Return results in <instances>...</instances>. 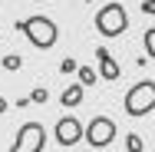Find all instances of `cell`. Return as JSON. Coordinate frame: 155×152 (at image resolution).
<instances>
[{"mask_svg": "<svg viewBox=\"0 0 155 152\" xmlns=\"http://www.w3.org/2000/svg\"><path fill=\"white\" fill-rule=\"evenodd\" d=\"M43 146H46V129L40 122H23L10 152H43Z\"/></svg>", "mask_w": 155, "mask_h": 152, "instance_id": "4", "label": "cell"}, {"mask_svg": "<svg viewBox=\"0 0 155 152\" xmlns=\"http://www.w3.org/2000/svg\"><path fill=\"white\" fill-rule=\"evenodd\" d=\"M3 113H7V99L0 96V116H3Z\"/></svg>", "mask_w": 155, "mask_h": 152, "instance_id": "16", "label": "cell"}, {"mask_svg": "<svg viewBox=\"0 0 155 152\" xmlns=\"http://www.w3.org/2000/svg\"><path fill=\"white\" fill-rule=\"evenodd\" d=\"M129 27V13H125L122 3H106L99 13H96V30L102 36H119Z\"/></svg>", "mask_w": 155, "mask_h": 152, "instance_id": "3", "label": "cell"}, {"mask_svg": "<svg viewBox=\"0 0 155 152\" xmlns=\"http://www.w3.org/2000/svg\"><path fill=\"white\" fill-rule=\"evenodd\" d=\"M46 96H50V93L43 90V86H36V90L30 93V103H36V106H43V103H46Z\"/></svg>", "mask_w": 155, "mask_h": 152, "instance_id": "12", "label": "cell"}, {"mask_svg": "<svg viewBox=\"0 0 155 152\" xmlns=\"http://www.w3.org/2000/svg\"><path fill=\"white\" fill-rule=\"evenodd\" d=\"M76 76H79V83H83V86H93L96 79H99L93 66H79V69H76Z\"/></svg>", "mask_w": 155, "mask_h": 152, "instance_id": "9", "label": "cell"}, {"mask_svg": "<svg viewBox=\"0 0 155 152\" xmlns=\"http://www.w3.org/2000/svg\"><path fill=\"white\" fill-rule=\"evenodd\" d=\"M112 139H116V122L109 116H93L89 126H86V142L93 149H106Z\"/></svg>", "mask_w": 155, "mask_h": 152, "instance_id": "5", "label": "cell"}, {"mask_svg": "<svg viewBox=\"0 0 155 152\" xmlns=\"http://www.w3.org/2000/svg\"><path fill=\"white\" fill-rule=\"evenodd\" d=\"M122 106H125V113L135 116V119L145 116V113H152V109H155V83H152V79L135 83L132 90L125 93V103H122Z\"/></svg>", "mask_w": 155, "mask_h": 152, "instance_id": "2", "label": "cell"}, {"mask_svg": "<svg viewBox=\"0 0 155 152\" xmlns=\"http://www.w3.org/2000/svg\"><path fill=\"white\" fill-rule=\"evenodd\" d=\"M145 53L155 60V27H152V30H145Z\"/></svg>", "mask_w": 155, "mask_h": 152, "instance_id": "10", "label": "cell"}, {"mask_svg": "<svg viewBox=\"0 0 155 152\" xmlns=\"http://www.w3.org/2000/svg\"><path fill=\"white\" fill-rule=\"evenodd\" d=\"M125 149H129V152H142V136H135V132H132V136L125 139Z\"/></svg>", "mask_w": 155, "mask_h": 152, "instance_id": "11", "label": "cell"}, {"mask_svg": "<svg viewBox=\"0 0 155 152\" xmlns=\"http://www.w3.org/2000/svg\"><path fill=\"white\" fill-rule=\"evenodd\" d=\"M96 60H99V73H102V79H119V63L112 60V53H109L106 46L96 50Z\"/></svg>", "mask_w": 155, "mask_h": 152, "instance_id": "7", "label": "cell"}, {"mask_svg": "<svg viewBox=\"0 0 155 152\" xmlns=\"http://www.w3.org/2000/svg\"><path fill=\"white\" fill-rule=\"evenodd\" d=\"M142 13H149V17H155V0H142Z\"/></svg>", "mask_w": 155, "mask_h": 152, "instance_id": "15", "label": "cell"}, {"mask_svg": "<svg viewBox=\"0 0 155 152\" xmlns=\"http://www.w3.org/2000/svg\"><path fill=\"white\" fill-rule=\"evenodd\" d=\"M60 69H63V73H76V69H79V63H76V60H69V56H66V60L60 63Z\"/></svg>", "mask_w": 155, "mask_h": 152, "instance_id": "14", "label": "cell"}, {"mask_svg": "<svg viewBox=\"0 0 155 152\" xmlns=\"http://www.w3.org/2000/svg\"><path fill=\"white\" fill-rule=\"evenodd\" d=\"M3 66H7V69H20V66H23V60H20L17 53H10V56H3Z\"/></svg>", "mask_w": 155, "mask_h": 152, "instance_id": "13", "label": "cell"}, {"mask_svg": "<svg viewBox=\"0 0 155 152\" xmlns=\"http://www.w3.org/2000/svg\"><path fill=\"white\" fill-rule=\"evenodd\" d=\"M83 136H86V129L79 126V119L63 116V119L56 122V142H60V146H76Z\"/></svg>", "mask_w": 155, "mask_h": 152, "instance_id": "6", "label": "cell"}, {"mask_svg": "<svg viewBox=\"0 0 155 152\" xmlns=\"http://www.w3.org/2000/svg\"><path fill=\"white\" fill-rule=\"evenodd\" d=\"M60 103L63 106H79V103H83V83H69V86L63 90Z\"/></svg>", "mask_w": 155, "mask_h": 152, "instance_id": "8", "label": "cell"}, {"mask_svg": "<svg viewBox=\"0 0 155 152\" xmlns=\"http://www.w3.org/2000/svg\"><path fill=\"white\" fill-rule=\"evenodd\" d=\"M17 30H23V36L30 40L36 50H50L53 43H56V36H60V30H56V23L50 20V17H27V20H20L17 23Z\"/></svg>", "mask_w": 155, "mask_h": 152, "instance_id": "1", "label": "cell"}, {"mask_svg": "<svg viewBox=\"0 0 155 152\" xmlns=\"http://www.w3.org/2000/svg\"><path fill=\"white\" fill-rule=\"evenodd\" d=\"M89 152H93V149H89Z\"/></svg>", "mask_w": 155, "mask_h": 152, "instance_id": "17", "label": "cell"}]
</instances>
